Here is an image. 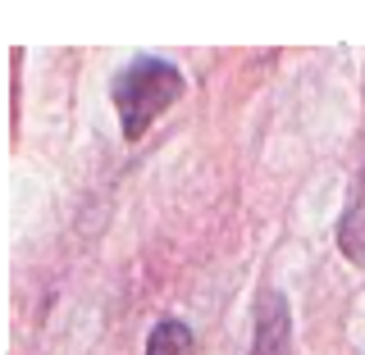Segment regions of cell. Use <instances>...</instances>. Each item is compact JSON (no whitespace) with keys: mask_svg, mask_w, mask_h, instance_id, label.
Wrapping results in <instances>:
<instances>
[{"mask_svg":"<svg viewBox=\"0 0 365 355\" xmlns=\"http://www.w3.org/2000/svg\"><path fill=\"white\" fill-rule=\"evenodd\" d=\"M292 324H288V301L279 292H260L256 301V346L251 355H288Z\"/></svg>","mask_w":365,"mask_h":355,"instance_id":"7a4b0ae2","label":"cell"},{"mask_svg":"<svg viewBox=\"0 0 365 355\" xmlns=\"http://www.w3.org/2000/svg\"><path fill=\"white\" fill-rule=\"evenodd\" d=\"M146 355H192V333L178 319H165V324H155L151 341H146Z\"/></svg>","mask_w":365,"mask_h":355,"instance_id":"277c9868","label":"cell"},{"mask_svg":"<svg viewBox=\"0 0 365 355\" xmlns=\"http://www.w3.org/2000/svg\"><path fill=\"white\" fill-rule=\"evenodd\" d=\"M182 96V73L165 60H137L114 78V110H119L123 137L137 142L151 123Z\"/></svg>","mask_w":365,"mask_h":355,"instance_id":"6da1fadb","label":"cell"},{"mask_svg":"<svg viewBox=\"0 0 365 355\" xmlns=\"http://www.w3.org/2000/svg\"><path fill=\"white\" fill-rule=\"evenodd\" d=\"M338 242H342V255L365 265V169L351 187V201H347V214H342V228H338Z\"/></svg>","mask_w":365,"mask_h":355,"instance_id":"3957f363","label":"cell"}]
</instances>
